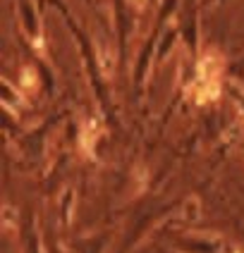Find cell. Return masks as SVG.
I'll list each match as a JSON object with an SVG mask.
<instances>
[{
    "mask_svg": "<svg viewBox=\"0 0 244 253\" xmlns=\"http://www.w3.org/2000/svg\"><path fill=\"white\" fill-rule=\"evenodd\" d=\"M132 2V7H137V10H144V5H146V0H129Z\"/></svg>",
    "mask_w": 244,
    "mask_h": 253,
    "instance_id": "obj_2",
    "label": "cell"
},
{
    "mask_svg": "<svg viewBox=\"0 0 244 253\" xmlns=\"http://www.w3.org/2000/svg\"><path fill=\"white\" fill-rule=\"evenodd\" d=\"M218 96V62L213 55H206L196 70V100H211Z\"/></svg>",
    "mask_w": 244,
    "mask_h": 253,
    "instance_id": "obj_1",
    "label": "cell"
}]
</instances>
